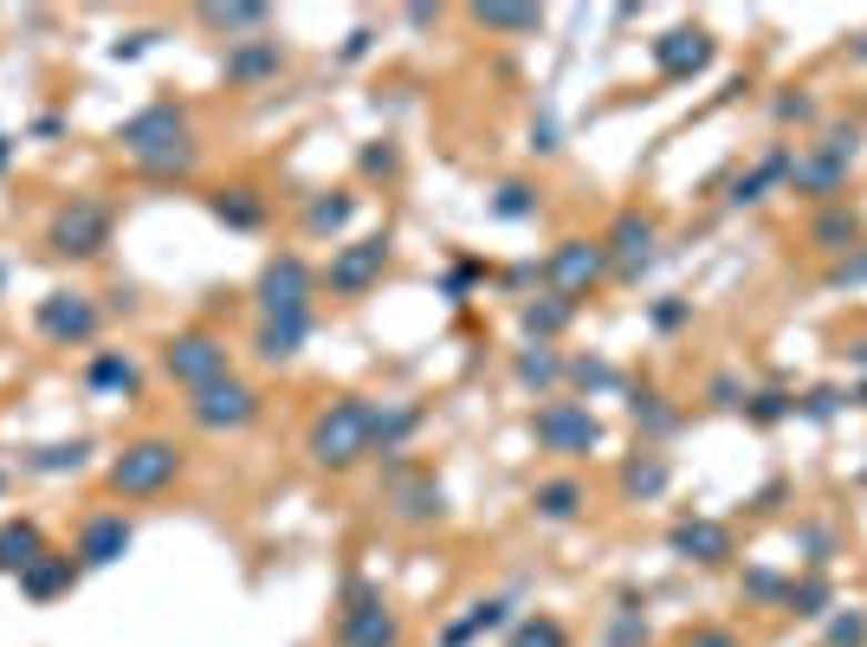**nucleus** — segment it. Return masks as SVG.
<instances>
[{
	"mask_svg": "<svg viewBox=\"0 0 867 647\" xmlns=\"http://www.w3.org/2000/svg\"><path fill=\"white\" fill-rule=\"evenodd\" d=\"M505 621H512V603H473V615H460V621H453L441 641H447V647H466L473 635H492V628H505Z\"/></svg>",
	"mask_w": 867,
	"mask_h": 647,
	"instance_id": "obj_28",
	"label": "nucleus"
},
{
	"mask_svg": "<svg viewBox=\"0 0 867 647\" xmlns=\"http://www.w3.org/2000/svg\"><path fill=\"white\" fill-rule=\"evenodd\" d=\"M492 214H498V221H531V214H537V189H531V182H505V189L492 194Z\"/></svg>",
	"mask_w": 867,
	"mask_h": 647,
	"instance_id": "obj_35",
	"label": "nucleus"
},
{
	"mask_svg": "<svg viewBox=\"0 0 867 647\" xmlns=\"http://www.w3.org/2000/svg\"><path fill=\"white\" fill-rule=\"evenodd\" d=\"M654 65H661V78H693L713 65V39L699 33V27H674V33L654 39Z\"/></svg>",
	"mask_w": 867,
	"mask_h": 647,
	"instance_id": "obj_14",
	"label": "nucleus"
},
{
	"mask_svg": "<svg viewBox=\"0 0 867 647\" xmlns=\"http://www.w3.org/2000/svg\"><path fill=\"white\" fill-rule=\"evenodd\" d=\"M867 641V615H841L829 628V647H861Z\"/></svg>",
	"mask_w": 867,
	"mask_h": 647,
	"instance_id": "obj_41",
	"label": "nucleus"
},
{
	"mask_svg": "<svg viewBox=\"0 0 867 647\" xmlns=\"http://www.w3.org/2000/svg\"><path fill=\"white\" fill-rule=\"evenodd\" d=\"M635 421H642V427H654V434H667V427H674V408H661V395H635Z\"/></svg>",
	"mask_w": 867,
	"mask_h": 647,
	"instance_id": "obj_39",
	"label": "nucleus"
},
{
	"mask_svg": "<svg viewBox=\"0 0 867 647\" xmlns=\"http://www.w3.org/2000/svg\"><path fill=\"white\" fill-rule=\"evenodd\" d=\"M253 415H260V395L240 376L208 382V388H194V402H189V421L208 427V434H240V427H253Z\"/></svg>",
	"mask_w": 867,
	"mask_h": 647,
	"instance_id": "obj_8",
	"label": "nucleus"
},
{
	"mask_svg": "<svg viewBox=\"0 0 867 647\" xmlns=\"http://www.w3.org/2000/svg\"><path fill=\"white\" fill-rule=\"evenodd\" d=\"M757 189H764V175L752 169V175H738V182H732V201H757Z\"/></svg>",
	"mask_w": 867,
	"mask_h": 647,
	"instance_id": "obj_48",
	"label": "nucleus"
},
{
	"mask_svg": "<svg viewBox=\"0 0 867 647\" xmlns=\"http://www.w3.org/2000/svg\"><path fill=\"white\" fill-rule=\"evenodd\" d=\"M679 647H738V635H732V628H693Z\"/></svg>",
	"mask_w": 867,
	"mask_h": 647,
	"instance_id": "obj_44",
	"label": "nucleus"
},
{
	"mask_svg": "<svg viewBox=\"0 0 867 647\" xmlns=\"http://www.w3.org/2000/svg\"><path fill=\"white\" fill-rule=\"evenodd\" d=\"M33 324H39V337L46 343H91L98 337V324H104V311L91 305L84 292H46L39 299V311H33Z\"/></svg>",
	"mask_w": 867,
	"mask_h": 647,
	"instance_id": "obj_9",
	"label": "nucleus"
},
{
	"mask_svg": "<svg viewBox=\"0 0 867 647\" xmlns=\"http://www.w3.org/2000/svg\"><path fill=\"white\" fill-rule=\"evenodd\" d=\"M130 518L123 512H98V518H84V532H78V564L84 570H104V564H117L123 550H130Z\"/></svg>",
	"mask_w": 867,
	"mask_h": 647,
	"instance_id": "obj_13",
	"label": "nucleus"
},
{
	"mask_svg": "<svg viewBox=\"0 0 867 647\" xmlns=\"http://www.w3.org/2000/svg\"><path fill=\"white\" fill-rule=\"evenodd\" d=\"M531 505H537V518H576L583 505H589V493H583V479H544L537 493H531Z\"/></svg>",
	"mask_w": 867,
	"mask_h": 647,
	"instance_id": "obj_24",
	"label": "nucleus"
},
{
	"mask_svg": "<svg viewBox=\"0 0 867 647\" xmlns=\"http://www.w3.org/2000/svg\"><path fill=\"white\" fill-rule=\"evenodd\" d=\"M0 169H7V137H0Z\"/></svg>",
	"mask_w": 867,
	"mask_h": 647,
	"instance_id": "obj_53",
	"label": "nucleus"
},
{
	"mask_svg": "<svg viewBox=\"0 0 867 647\" xmlns=\"http://www.w3.org/2000/svg\"><path fill=\"white\" fill-rule=\"evenodd\" d=\"M72 576H78L72 557L46 550L39 564H27V570H20V596H33V603H52V596H65V589H72Z\"/></svg>",
	"mask_w": 867,
	"mask_h": 647,
	"instance_id": "obj_20",
	"label": "nucleus"
},
{
	"mask_svg": "<svg viewBox=\"0 0 867 647\" xmlns=\"http://www.w3.org/2000/svg\"><path fill=\"white\" fill-rule=\"evenodd\" d=\"M674 550L686 564H725V557H732V537H725V525H713V518H686L674 532Z\"/></svg>",
	"mask_w": 867,
	"mask_h": 647,
	"instance_id": "obj_19",
	"label": "nucleus"
},
{
	"mask_svg": "<svg viewBox=\"0 0 867 647\" xmlns=\"http://www.w3.org/2000/svg\"><path fill=\"white\" fill-rule=\"evenodd\" d=\"M0 285H7V266H0Z\"/></svg>",
	"mask_w": 867,
	"mask_h": 647,
	"instance_id": "obj_54",
	"label": "nucleus"
},
{
	"mask_svg": "<svg viewBox=\"0 0 867 647\" xmlns=\"http://www.w3.org/2000/svg\"><path fill=\"white\" fill-rule=\"evenodd\" d=\"M350 214H356V194L331 189V194H317V201L304 208V233H311V240H324V233L350 228Z\"/></svg>",
	"mask_w": 867,
	"mask_h": 647,
	"instance_id": "obj_26",
	"label": "nucleus"
},
{
	"mask_svg": "<svg viewBox=\"0 0 867 647\" xmlns=\"http://www.w3.org/2000/svg\"><path fill=\"white\" fill-rule=\"evenodd\" d=\"M111 233H117L111 201H98V194H72V201L52 214V228H46V246H52L59 260H98V253L111 246Z\"/></svg>",
	"mask_w": 867,
	"mask_h": 647,
	"instance_id": "obj_3",
	"label": "nucleus"
},
{
	"mask_svg": "<svg viewBox=\"0 0 867 647\" xmlns=\"http://www.w3.org/2000/svg\"><path fill=\"white\" fill-rule=\"evenodd\" d=\"M603 246H608V266L615 272H642L647 260H654V221L628 208V214H615V228H608Z\"/></svg>",
	"mask_w": 867,
	"mask_h": 647,
	"instance_id": "obj_15",
	"label": "nucleus"
},
{
	"mask_svg": "<svg viewBox=\"0 0 867 647\" xmlns=\"http://www.w3.org/2000/svg\"><path fill=\"white\" fill-rule=\"evenodd\" d=\"M790 408H796L790 395H757V402H752V421H784Z\"/></svg>",
	"mask_w": 867,
	"mask_h": 647,
	"instance_id": "obj_43",
	"label": "nucleus"
},
{
	"mask_svg": "<svg viewBox=\"0 0 867 647\" xmlns=\"http://www.w3.org/2000/svg\"><path fill=\"white\" fill-rule=\"evenodd\" d=\"M713 395H718V408H738V382L718 376V382H713Z\"/></svg>",
	"mask_w": 867,
	"mask_h": 647,
	"instance_id": "obj_50",
	"label": "nucleus"
},
{
	"mask_svg": "<svg viewBox=\"0 0 867 647\" xmlns=\"http://www.w3.org/2000/svg\"><path fill=\"white\" fill-rule=\"evenodd\" d=\"M686 299H661V305H654V331H679V324H686Z\"/></svg>",
	"mask_w": 867,
	"mask_h": 647,
	"instance_id": "obj_42",
	"label": "nucleus"
},
{
	"mask_svg": "<svg viewBox=\"0 0 867 647\" xmlns=\"http://www.w3.org/2000/svg\"><path fill=\"white\" fill-rule=\"evenodd\" d=\"M569 376L583 382V388H615V370H608V363H596V356H576V363H569Z\"/></svg>",
	"mask_w": 867,
	"mask_h": 647,
	"instance_id": "obj_40",
	"label": "nucleus"
},
{
	"mask_svg": "<svg viewBox=\"0 0 867 647\" xmlns=\"http://www.w3.org/2000/svg\"><path fill=\"white\" fill-rule=\"evenodd\" d=\"M117 143H123V155L143 175H189L194 169V137H189V111L182 104H143L137 117H123Z\"/></svg>",
	"mask_w": 867,
	"mask_h": 647,
	"instance_id": "obj_1",
	"label": "nucleus"
},
{
	"mask_svg": "<svg viewBox=\"0 0 867 647\" xmlns=\"http://www.w3.org/2000/svg\"><path fill=\"white\" fill-rule=\"evenodd\" d=\"M363 175H395V150L382 143V150H363Z\"/></svg>",
	"mask_w": 867,
	"mask_h": 647,
	"instance_id": "obj_45",
	"label": "nucleus"
},
{
	"mask_svg": "<svg viewBox=\"0 0 867 647\" xmlns=\"http://www.w3.org/2000/svg\"><path fill=\"white\" fill-rule=\"evenodd\" d=\"M809 415H816V421L835 415V395H829V388H816V395H809Z\"/></svg>",
	"mask_w": 867,
	"mask_h": 647,
	"instance_id": "obj_51",
	"label": "nucleus"
},
{
	"mask_svg": "<svg viewBox=\"0 0 867 647\" xmlns=\"http://www.w3.org/2000/svg\"><path fill=\"white\" fill-rule=\"evenodd\" d=\"M421 427V408L402 402V408H376V434H370V454H402V441Z\"/></svg>",
	"mask_w": 867,
	"mask_h": 647,
	"instance_id": "obj_25",
	"label": "nucleus"
},
{
	"mask_svg": "<svg viewBox=\"0 0 867 647\" xmlns=\"http://www.w3.org/2000/svg\"><path fill=\"white\" fill-rule=\"evenodd\" d=\"M201 20L221 27V33H260L272 13H265V7H201Z\"/></svg>",
	"mask_w": 867,
	"mask_h": 647,
	"instance_id": "obj_34",
	"label": "nucleus"
},
{
	"mask_svg": "<svg viewBox=\"0 0 867 647\" xmlns=\"http://www.w3.org/2000/svg\"><path fill=\"white\" fill-rule=\"evenodd\" d=\"M84 459H91V447H84V441H72V447H46V454H33L27 466H33V473H78Z\"/></svg>",
	"mask_w": 867,
	"mask_h": 647,
	"instance_id": "obj_37",
	"label": "nucleus"
},
{
	"mask_svg": "<svg viewBox=\"0 0 867 647\" xmlns=\"http://www.w3.org/2000/svg\"><path fill=\"white\" fill-rule=\"evenodd\" d=\"M848 363H861V370H867V337H861V343H848Z\"/></svg>",
	"mask_w": 867,
	"mask_h": 647,
	"instance_id": "obj_52",
	"label": "nucleus"
},
{
	"mask_svg": "<svg viewBox=\"0 0 867 647\" xmlns=\"http://www.w3.org/2000/svg\"><path fill=\"white\" fill-rule=\"evenodd\" d=\"M622 493H628V498H661V493H667V459H661V454L628 459V466H622Z\"/></svg>",
	"mask_w": 867,
	"mask_h": 647,
	"instance_id": "obj_29",
	"label": "nucleus"
},
{
	"mask_svg": "<svg viewBox=\"0 0 867 647\" xmlns=\"http://www.w3.org/2000/svg\"><path fill=\"white\" fill-rule=\"evenodd\" d=\"M486 33H537V7H473Z\"/></svg>",
	"mask_w": 867,
	"mask_h": 647,
	"instance_id": "obj_33",
	"label": "nucleus"
},
{
	"mask_svg": "<svg viewBox=\"0 0 867 647\" xmlns=\"http://www.w3.org/2000/svg\"><path fill=\"white\" fill-rule=\"evenodd\" d=\"M841 189H848V169H841L835 155H823V150L796 155V169H790V194H809V201H835Z\"/></svg>",
	"mask_w": 867,
	"mask_h": 647,
	"instance_id": "obj_16",
	"label": "nucleus"
},
{
	"mask_svg": "<svg viewBox=\"0 0 867 647\" xmlns=\"http://www.w3.org/2000/svg\"><path fill=\"white\" fill-rule=\"evenodd\" d=\"M337 641L343 647H402V621H395V609L382 603L376 583H350L343 589V609H337Z\"/></svg>",
	"mask_w": 867,
	"mask_h": 647,
	"instance_id": "obj_5",
	"label": "nucleus"
},
{
	"mask_svg": "<svg viewBox=\"0 0 867 647\" xmlns=\"http://www.w3.org/2000/svg\"><path fill=\"white\" fill-rule=\"evenodd\" d=\"M279 65H285L279 39H240L226 52V84H265V78H279Z\"/></svg>",
	"mask_w": 867,
	"mask_h": 647,
	"instance_id": "obj_17",
	"label": "nucleus"
},
{
	"mask_svg": "<svg viewBox=\"0 0 867 647\" xmlns=\"http://www.w3.org/2000/svg\"><path fill=\"white\" fill-rule=\"evenodd\" d=\"M150 39H155V33H130V39H117V46H111V59H137V52H143Z\"/></svg>",
	"mask_w": 867,
	"mask_h": 647,
	"instance_id": "obj_47",
	"label": "nucleus"
},
{
	"mask_svg": "<svg viewBox=\"0 0 867 647\" xmlns=\"http://www.w3.org/2000/svg\"><path fill=\"white\" fill-rule=\"evenodd\" d=\"M370 39H376L370 27H356V33H350V46H343V59H363V52H370Z\"/></svg>",
	"mask_w": 867,
	"mask_h": 647,
	"instance_id": "obj_49",
	"label": "nucleus"
},
{
	"mask_svg": "<svg viewBox=\"0 0 867 647\" xmlns=\"http://www.w3.org/2000/svg\"><path fill=\"white\" fill-rule=\"evenodd\" d=\"M505 647H569V635L557 615H525V621H512V641Z\"/></svg>",
	"mask_w": 867,
	"mask_h": 647,
	"instance_id": "obj_31",
	"label": "nucleus"
},
{
	"mask_svg": "<svg viewBox=\"0 0 867 647\" xmlns=\"http://www.w3.org/2000/svg\"><path fill=\"white\" fill-rule=\"evenodd\" d=\"M299 311H311V266L299 253H279L260 272V317H299Z\"/></svg>",
	"mask_w": 867,
	"mask_h": 647,
	"instance_id": "obj_12",
	"label": "nucleus"
},
{
	"mask_svg": "<svg viewBox=\"0 0 867 647\" xmlns=\"http://www.w3.org/2000/svg\"><path fill=\"white\" fill-rule=\"evenodd\" d=\"M569 317H576V305L551 292V299H537V305H525V331H531V337H537V343H544V337H557V331H564Z\"/></svg>",
	"mask_w": 867,
	"mask_h": 647,
	"instance_id": "obj_30",
	"label": "nucleus"
},
{
	"mask_svg": "<svg viewBox=\"0 0 867 647\" xmlns=\"http://www.w3.org/2000/svg\"><path fill=\"white\" fill-rule=\"evenodd\" d=\"M39 557H46V532H39L33 518H7L0 525V576H20Z\"/></svg>",
	"mask_w": 867,
	"mask_h": 647,
	"instance_id": "obj_18",
	"label": "nucleus"
},
{
	"mask_svg": "<svg viewBox=\"0 0 867 647\" xmlns=\"http://www.w3.org/2000/svg\"><path fill=\"white\" fill-rule=\"evenodd\" d=\"M0 486H7V479H0Z\"/></svg>",
	"mask_w": 867,
	"mask_h": 647,
	"instance_id": "obj_55",
	"label": "nucleus"
},
{
	"mask_svg": "<svg viewBox=\"0 0 867 647\" xmlns=\"http://www.w3.org/2000/svg\"><path fill=\"white\" fill-rule=\"evenodd\" d=\"M214 214H221L233 233H253V228H265V201L253 189H221L214 194Z\"/></svg>",
	"mask_w": 867,
	"mask_h": 647,
	"instance_id": "obj_27",
	"label": "nucleus"
},
{
	"mask_svg": "<svg viewBox=\"0 0 867 647\" xmlns=\"http://www.w3.org/2000/svg\"><path fill=\"white\" fill-rule=\"evenodd\" d=\"M441 512H447V498H441L434 479H421V486H409V493L395 498V518H409V525H427V518H441Z\"/></svg>",
	"mask_w": 867,
	"mask_h": 647,
	"instance_id": "obj_32",
	"label": "nucleus"
},
{
	"mask_svg": "<svg viewBox=\"0 0 867 647\" xmlns=\"http://www.w3.org/2000/svg\"><path fill=\"white\" fill-rule=\"evenodd\" d=\"M531 434H537L544 454H564V459H583V454L603 447V421L589 415L583 402H544V408L531 415Z\"/></svg>",
	"mask_w": 867,
	"mask_h": 647,
	"instance_id": "obj_6",
	"label": "nucleus"
},
{
	"mask_svg": "<svg viewBox=\"0 0 867 647\" xmlns=\"http://www.w3.org/2000/svg\"><path fill=\"white\" fill-rule=\"evenodd\" d=\"M182 479V447L175 441H130L111 459V493L117 498H155Z\"/></svg>",
	"mask_w": 867,
	"mask_h": 647,
	"instance_id": "obj_4",
	"label": "nucleus"
},
{
	"mask_svg": "<svg viewBox=\"0 0 867 647\" xmlns=\"http://www.w3.org/2000/svg\"><path fill=\"white\" fill-rule=\"evenodd\" d=\"M84 382H91L98 395H137V388H143L137 363H130V356H117V350H98V356H91V370H84Z\"/></svg>",
	"mask_w": 867,
	"mask_h": 647,
	"instance_id": "obj_22",
	"label": "nucleus"
},
{
	"mask_svg": "<svg viewBox=\"0 0 867 647\" xmlns=\"http://www.w3.org/2000/svg\"><path fill=\"white\" fill-rule=\"evenodd\" d=\"M162 370H169V382H182V388H208V382L233 376L226 370V343L214 337V331H182V337L162 343Z\"/></svg>",
	"mask_w": 867,
	"mask_h": 647,
	"instance_id": "obj_7",
	"label": "nucleus"
},
{
	"mask_svg": "<svg viewBox=\"0 0 867 647\" xmlns=\"http://www.w3.org/2000/svg\"><path fill=\"white\" fill-rule=\"evenodd\" d=\"M304 337H311V311H299V317H265L260 324V356L265 363H292L304 350Z\"/></svg>",
	"mask_w": 867,
	"mask_h": 647,
	"instance_id": "obj_21",
	"label": "nucleus"
},
{
	"mask_svg": "<svg viewBox=\"0 0 867 647\" xmlns=\"http://www.w3.org/2000/svg\"><path fill=\"white\" fill-rule=\"evenodd\" d=\"M557 376H564V363H557V356H551L544 343L518 356V382H525V388H551V382H557Z\"/></svg>",
	"mask_w": 867,
	"mask_h": 647,
	"instance_id": "obj_36",
	"label": "nucleus"
},
{
	"mask_svg": "<svg viewBox=\"0 0 867 647\" xmlns=\"http://www.w3.org/2000/svg\"><path fill=\"white\" fill-rule=\"evenodd\" d=\"M370 434H376V402H363V395H343L331 402L324 415L311 421V434H304V454L317 459V466H356V459L370 454Z\"/></svg>",
	"mask_w": 867,
	"mask_h": 647,
	"instance_id": "obj_2",
	"label": "nucleus"
},
{
	"mask_svg": "<svg viewBox=\"0 0 867 647\" xmlns=\"http://www.w3.org/2000/svg\"><path fill=\"white\" fill-rule=\"evenodd\" d=\"M752 596H764V603H777V596H790V589H784L777 576H764V570H757V576H752Z\"/></svg>",
	"mask_w": 867,
	"mask_h": 647,
	"instance_id": "obj_46",
	"label": "nucleus"
},
{
	"mask_svg": "<svg viewBox=\"0 0 867 647\" xmlns=\"http://www.w3.org/2000/svg\"><path fill=\"white\" fill-rule=\"evenodd\" d=\"M784 603H790L796 615H823V609H829V583H823V576H809V583H790V596H784Z\"/></svg>",
	"mask_w": 867,
	"mask_h": 647,
	"instance_id": "obj_38",
	"label": "nucleus"
},
{
	"mask_svg": "<svg viewBox=\"0 0 867 647\" xmlns=\"http://www.w3.org/2000/svg\"><path fill=\"white\" fill-rule=\"evenodd\" d=\"M382 272H389V233H370V240H350V246H337L324 279H331V292H337V299H363Z\"/></svg>",
	"mask_w": 867,
	"mask_h": 647,
	"instance_id": "obj_11",
	"label": "nucleus"
},
{
	"mask_svg": "<svg viewBox=\"0 0 867 647\" xmlns=\"http://www.w3.org/2000/svg\"><path fill=\"white\" fill-rule=\"evenodd\" d=\"M603 272H608V246H603V240H564V246L544 260L551 292H557V299H569V305H576V299L603 279Z\"/></svg>",
	"mask_w": 867,
	"mask_h": 647,
	"instance_id": "obj_10",
	"label": "nucleus"
},
{
	"mask_svg": "<svg viewBox=\"0 0 867 647\" xmlns=\"http://www.w3.org/2000/svg\"><path fill=\"white\" fill-rule=\"evenodd\" d=\"M809 240H816V253H855L861 246V221L848 208H829V214H816Z\"/></svg>",
	"mask_w": 867,
	"mask_h": 647,
	"instance_id": "obj_23",
	"label": "nucleus"
}]
</instances>
